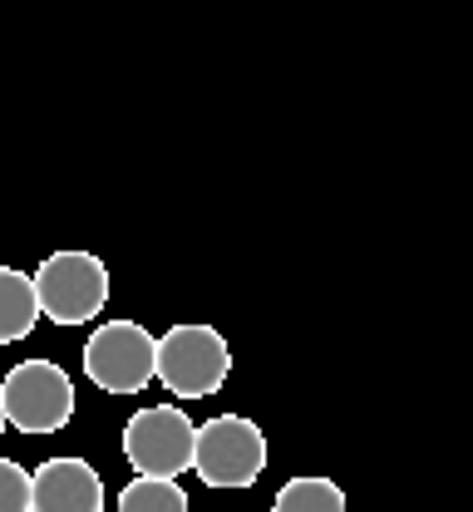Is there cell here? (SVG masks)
I'll use <instances>...</instances> for the list:
<instances>
[{
  "instance_id": "6da1fadb",
  "label": "cell",
  "mask_w": 473,
  "mask_h": 512,
  "mask_svg": "<svg viewBox=\"0 0 473 512\" xmlns=\"http://www.w3.org/2000/svg\"><path fill=\"white\" fill-rule=\"evenodd\" d=\"M0 409L20 434H60L74 419V380L55 360H25L0 380Z\"/></svg>"
},
{
  "instance_id": "7a4b0ae2",
  "label": "cell",
  "mask_w": 473,
  "mask_h": 512,
  "mask_svg": "<svg viewBox=\"0 0 473 512\" xmlns=\"http://www.w3.org/2000/svg\"><path fill=\"white\" fill-rule=\"evenodd\" d=\"M40 316L55 325H84L109 301V266L94 252H55L35 271Z\"/></svg>"
},
{
  "instance_id": "3957f363",
  "label": "cell",
  "mask_w": 473,
  "mask_h": 512,
  "mask_svg": "<svg viewBox=\"0 0 473 512\" xmlns=\"http://www.w3.org/2000/svg\"><path fill=\"white\" fill-rule=\"evenodd\" d=\"M84 375L104 394H138L158 380V340L138 320H109L84 345Z\"/></svg>"
},
{
  "instance_id": "277c9868",
  "label": "cell",
  "mask_w": 473,
  "mask_h": 512,
  "mask_svg": "<svg viewBox=\"0 0 473 512\" xmlns=\"http://www.w3.org/2000/svg\"><path fill=\"white\" fill-rule=\"evenodd\" d=\"M232 375L227 340L212 325H173L158 340V380L178 399H207Z\"/></svg>"
},
{
  "instance_id": "5b68a950",
  "label": "cell",
  "mask_w": 473,
  "mask_h": 512,
  "mask_svg": "<svg viewBox=\"0 0 473 512\" xmlns=\"http://www.w3.org/2000/svg\"><path fill=\"white\" fill-rule=\"evenodd\" d=\"M193 468L207 488H252L267 468V439L242 414H217L198 429Z\"/></svg>"
},
{
  "instance_id": "8992f818",
  "label": "cell",
  "mask_w": 473,
  "mask_h": 512,
  "mask_svg": "<svg viewBox=\"0 0 473 512\" xmlns=\"http://www.w3.org/2000/svg\"><path fill=\"white\" fill-rule=\"evenodd\" d=\"M193 444L198 429L183 409L158 404V409H138L124 429V458L134 463L143 478H178L193 468Z\"/></svg>"
},
{
  "instance_id": "52a82bcc",
  "label": "cell",
  "mask_w": 473,
  "mask_h": 512,
  "mask_svg": "<svg viewBox=\"0 0 473 512\" xmlns=\"http://www.w3.org/2000/svg\"><path fill=\"white\" fill-rule=\"evenodd\" d=\"M35 478V512H104V483L84 458H50Z\"/></svg>"
},
{
  "instance_id": "ba28073f",
  "label": "cell",
  "mask_w": 473,
  "mask_h": 512,
  "mask_svg": "<svg viewBox=\"0 0 473 512\" xmlns=\"http://www.w3.org/2000/svg\"><path fill=\"white\" fill-rule=\"evenodd\" d=\"M40 320V296H35V276L0 266V345H15L35 330Z\"/></svg>"
},
{
  "instance_id": "9c48e42d",
  "label": "cell",
  "mask_w": 473,
  "mask_h": 512,
  "mask_svg": "<svg viewBox=\"0 0 473 512\" xmlns=\"http://www.w3.org/2000/svg\"><path fill=\"white\" fill-rule=\"evenodd\" d=\"M271 512H345V493H340L331 478H316V473H301L291 483H281Z\"/></svg>"
},
{
  "instance_id": "30bf717a",
  "label": "cell",
  "mask_w": 473,
  "mask_h": 512,
  "mask_svg": "<svg viewBox=\"0 0 473 512\" xmlns=\"http://www.w3.org/2000/svg\"><path fill=\"white\" fill-rule=\"evenodd\" d=\"M119 512H188V493L178 488V478H143L119 493Z\"/></svg>"
},
{
  "instance_id": "8fae6325",
  "label": "cell",
  "mask_w": 473,
  "mask_h": 512,
  "mask_svg": "<svg viewBox=\"0 0 473 512\" xmlns=\"http://www.w3.org/2000/svg\"><path fill=\"white\" fill-rule=\"evenodd\" d=\"M0 512H35V478L15 458H0Z\"/></svg>"
},
{
  "instance_id": "7c38bea8",
  "label": "cell",
  "mask_w": 473,
  "mask_h": 512,
  "mask_svg": "<svg viewBox=\"0 0 473 512\" xmlns=\"http://www.w3.org/2000/svg\"><path fill=\"white\" fill-rule=\"evenodd\" d=\"M0 429H5V409H0Z\"/></svg>"
}]
</instances>
